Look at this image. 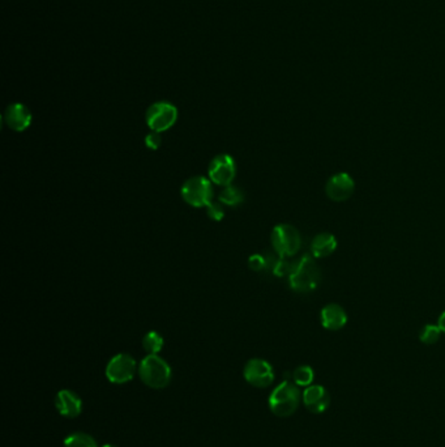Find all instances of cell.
Here are the masks:
<instances>
[{
  "mask_svg": "<svg viewBox=\"0 0 445 447\" xmlns=\"http://www.w3.org/2000/svg\"><path fill=\"white\" fill-rule=\"evenodd\" d=\"M147 125L150 131L165 132L171 129L178 120V109L168 101H159L149 106L147 110Z\"/></svg>",
  "mask_w": 445,
  "mask_h": 447,
  "instance_id": "cell-6",
  "label": "cell"
},
{
  "mask_svg": "<svg viewBox=\"0 0 445 447\" xmlns=\"http://www.w3.org/2000/svg\"><path fill=\"white\" fill-rule=\"evenodd\" d=\"M291 379L299 388H308L315 379V371L308 365H300L293 371Z\"/></svg>",
  "mask_w": 445,
  "mask_h": 447,
  "instance_id": "cell-17",
  "label": "cell"
},
{
  "mask_svg": "<svg viewBox=\"0 0 445 447\" xmlns=\"http://www.w3.org/2000/svg\"><path fill=\"white\" fill-rule=\"evenodd\" d=\"M31 113L24 104H12L4 113V122L10 129L22 132L31 125Z\"/></svg>",
  "mask_w": 445,
  "mask_h": 447,
  "instance_id": "cell-13",
  "label": "cell"
},
{
  "mask_svg": "<svg viewBox=\"0 0 445 447\" xmlns=\"http://www.w3.org/2000/svg\"><path fill=\"white\" fill-rule=\"evenodd\" d=\"M180 194L188 206L195 208H205L213 201V182L203 176L192 177L183 183Z\"/></svg>",
  "mask_w": 445,
  "mask_h": 447,
  "instance_id": "cell-4",
  "label": "cell"
},
{
  "mask_svg": "<svg viewBox=\"0 0 445 447\" xmlns=\"http://www.w3.org/2000/svg\"><path fill=\"white\" fill-rule=\"evenodd\" d=\"M320 269H317L315 258L312 255H303L293 264L289 275L290 288L298 293H307L316 289L320 284Z\"/></svg>",
  "mask_w": 445,
  "mask_h": 447,
  "instance_id": "cell-2",
  "label": "cell"
},
{
  "mask_svg": "<svg viewBox=\"0 0 445 447\" xmlns=\"http://www.w3.org/2000/svg\"><path fill=\"white\" fill-rule=\"evenodd\" d=\"M300 400L302 394L299 386L293 381L285 379L270 392L268 404L272 413L277 418H290L296 413Z\"/></svg>",
  "mask_w": 445,
  "mask_h": 447,
  "instance_id": "cell-1",
  "label": "cell"
},
{
  "mask_svg": "<svg viewBox=\"0 0 445 447\" xmlns=\"http://www.w3.org/2000/svg\"><path fill=\"white\" fill-rule=\"evenodd\" d=\"M102 447H118L117 445H112V444H108V445H103Z\"/></svg>",
  "mask_w": 445,
  "mask_h": 447,
  "instance_id": "cell-25",
  "label": "cell"
},
{
  "mask_svg": "<svg viewBox=\"0 0 445 447\" xmlns=\"http://www.w3.org/2000/svg\"><path fill=\"white\" fill-rule=\"evenodd\" d=\"M337 248V239L332 233H320L311 242V255L315 259L330 257Z\"/></svg>",
  "mask_w": 445,
  "mask_h": 447,
  "instance_id": "cell-15",
  "label": "cell"
},
{
  "mask_svg": "<svg viewBox=\"0 0 445 447\" xmlns=\"http://www.w3.org/2000/svg\"><path fill=\"white\" fill-rule=\"evenodd\" d=\"M248 267L252 269V271H256V272H260V271L267 269V257L260 255V254H254V255H251V257L248 258Z\"/></svg>",
  "mask_w": 445,
  "mask_h": 447,
  "instance_id": "cell-22",
  "label": "cell"
},
{
  "mask_svg": "<svg viewBox=\"0 0 445 447\" xmlns=\"http://www.w3.org/2000/svg\"><path fill=\"white\" fill-rule=\"evenodd\" d=\"M442 335V329L437 325H425V327L421 329L419 332V340L427 344V346H432L439 341Z\"/></svg>",
  "mask_w": 445,
  "mask_h": 447,
  "instance_id": "cell-20",
  "label": "cell"
},
{
  "mask_svg": "<svg viewBox=\"0 0 445 447\" xmlns=\"http://www.w3.org/2000/svg\"><path fill=\"white\" fill-rule=\"evenodd\" d=\"M320 320L326 329L338 331L346 326V311L338 304H328L320 311Z\"/></svg>",
  "mask_w": 445,
  "mask_h": 447,
  "instance_id": "cell-14",
  "label": "cell"
},
{
  "mask_svg": "<svg viewBox=\"0 0 445 447\" xmlns=\"http://www.w3.org/2000/svg\"><path fill=\"white\" fill-rule=\"evenodd\" d=\"M356 191V182L347 173H337L328 179L326 194L328 198L337 203L346 201Z\"/></svg>",
  "mask_w": 445,
  "mask_h": 447,
  "instance_id": "cell-10",
  "label": "cell"
},
{
  "mask_svg": "<svg viewBox=\"0 0 445 447\" xmlns=\"http://www.w3.org/2000/svg\"><path fill=\"white\" fill-rule=\"evenodd\" d=\"M218 201L222 203L224 206H228V207H238L245 201V194L237 186L230 185V186L224 187L222 191L219 192Z\"/></svg>",
  "mask_w": 445,
  "mask_h": 447,
  "instance_id": "cell-16",
  "label": "cell"
},
{
  "mask_svg": "<svg viewBox=\"0 0 445 447\" xmlns=\"http://www.w3.org/2000/svg\"><path fill=\"white\" fill-rule=\"evenodd\" d=\"M138 373L143 383L154 390L168 388L173 377L170 365L159 355H148L143 358Z\"/></svg>",
  "mask_w": 445,
  "mask_h": 447,
  "instance_id": "cell-3",
  "label": "cell"
},
{
  "mask_svg": "<svg viewBox=\"0 0 445 447\" xmlns=\"http://www.w3.org/2000/svg\"><path fill=\"white\" fill-rule=\"evenodd\" d=\"M270 241L275 253L281 258L294 257L302 246L299 230L290 224L276 225L272 230Z\"/></svg>",
  "mask_w": 445,
  "mask_h": 447,
  "instance_id": "cell-5",
  "label": "cell"
},
{
  "mask_svg": "<svg viewBox=\"0 0 445 447\" xmlns=\"http://www.w3.org/2000/svg\"><path fill=\"white\" fill-rule=\"evenodd\" d=\"M207 209V216L209 219L213 220V221H221L225 218V209H224V204L222 203H216V201H212L209 204L208 207H205Z\"/></svg>",
  "mask_w": 445,
  "mask_h": 447,
  "instance_id": "cell-21",
  "label": "cell"
},
{
  "mask_svg": "<svg viewBox=\"0 0 445 447\" xmlns=\"http://www.w3.org/2000/svg\"><path fill=\"white\" fill-rule=\"evenodd\" d=\"M209 179L217 185L226 187L233 183L237 177V165L235 161L226 153L218 155L210 161L208 168Z\"/></svg>",
  "mask_w": 445,
  "mask_h": 447,
  "instance_id": "cell-8",
  "label": "cell"
},
{
  "mask_svg": "<svg viewBox=\"0 0 445 447\" xmlns=\"http://www.w3.org/2000/svg\"><path fill=\"white\" fill-rule=\"evenodd\" d=\"M437 326L442 329V332L445 334V311L440 314V317L437 319Z\"/></svg>",
  "mask_w": 445,
  "mask_h": 447,
  "instance_id": "cell-24",
  "label": "cell"
},
{
  "mask_svg": "<svg viewBox=\"0 0 445 447\" xmlns=\"http://www.w3.org/2000/svg\"><path fill=\"white\" fill-rule=\"evenodd\" d=\"M243 377L254 388H265L275 381L273 367L263 358H251L243 369Z\"/></svg>",
  "mask_w": 445,
  "mask_h": 447,
  "instance_id": "cell-9",
  "label": "cell"
},
{
  "mask_svg": "<svg viewBox=\"0 0 445 447\" xmlns=\"http://www.w3.org/2000/svg\"><path fill=\"white\" fill-rule=\"evenodd\" d=\"M64 447H99V445L88 433L76 432L64 439Z\"/></svg>",
  "mask_w": 445,
  "mask_h": 447,
  "instance_id": "cell-18",
  "label": "cell"
},
{
  "mask_svg": "<svg viewBox=\"0 0 445 447\" xmlns=\"http://www.w3.org/2000/svg\"><path fill=\"white\" fill-rule=\"evenodd\" d=\"M136 360L129 353H119L106 365V377L114 385H123L132 381L138 370Z\"/></svg>",
  "mask_w": 445,
  "mask_h": 447,
  "instance_id": "cell-7",
  "label": "cell"
},
{
  "mask_svg": "<svg viewBox=\"0 0 445 447\" xmlns=\"http://www.w3.org/2000/svg\"><path fill=\"white\" fill-rule=\"evenodd\" d=\"M162 144V136L159 132L156 131H150L148 135L145 136V146L148 147L150 150H157Z\"/></svg>",
  "mask_w": 445,
  "mask_h": 447,
  "instance_id": "cell-23",
  "label": "cell"
},
{
  "mask_svg": "<svg viewBox=\"0 0 445 447\" xmlns=\"http://www.w3.org/2000/svg\"><path fill=\"white\" fill-rule=\"evenodd\" d=\"M55 407L63 418H75L82 412V402L75 391L61 390L55 397Z\"/></svg>",
  "mask_w": 445,
  "mask_h": 447,
  "instance_id": "cell-12",
  "label": "cell"
},
{
  "mask_svg": "<svg viewBox=\"0 0 445 447\" xmlns=\"http://www.w3.org/2000/svg\"><path fill=\"white\" fill-rule=\"evenodd\" d=\"M302 402L305 407L315 415H320L327 411L330 404V397L327 388L321 385H311L305 388L302 394Z\"/></svg>",
  "mask_w": 445,
  "mask_h": 447,
  "instance_id": "cell-11",
  "label": "cell"
},
{
  "mask_svg": "<svg viewBox=\"0 0 445 447\" xmlns=\"http://www.w3.org/2000/svg\"><path fill=\"white\" fill-rule=\"evenodd\" d=\"M143 348L148 355H159L163 348V338L156 331H150L143 339Z\"/></svg>",
  "mask_w": 445,
  "mask_h": 447,
  "instance_id": "cell-19",
  "label": "cell"
}]
</instances>
